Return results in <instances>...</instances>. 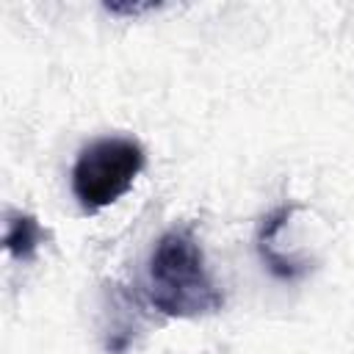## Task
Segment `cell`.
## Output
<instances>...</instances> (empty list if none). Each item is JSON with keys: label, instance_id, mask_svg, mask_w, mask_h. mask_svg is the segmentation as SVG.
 Here are the masks:
<instances>
[{"label": "cell", "instance_id": "6da1fadb", "mask_svg": "<svg viewBox=\"0 0 354 354\" xmlns=\"http://www.w3.org/2000/svg\"><path fill=\"white\" fill-rule=\"evenodd\" d=\"M147 296L169 318H199L224 307V293L213 282L191 230H169L158 238L147 263Z\"/></svg>", "mask_w": 354, "mask_h": 354}, {"label": "cell", "instance_id": "7a4b0ae2", "mask_svg": "<svg viewBox=\"0 0 354 354\" xmlns=\"http://www.w3.org/2000/svg\"><path fill=\"white\" fill-rule=\"evenodd\" d=\"M144 149L124 136L97 138L80 149L72 166V194L86 213H97L124 196L144 169Z\"/></svg>", "mask_w": 354, "mask_h": 354}, {"label": "cell", "instance_id": "3957f363", "mask_svg": "<svg viewBox=\"0 0 354 354\" xmlns=\"http://www.w3.org/2000/svg\"><path fill=\"white\" fill-rule=\"evenodd\" d=\"M293 213V205H279L277 210H271L266 218H263V224H260V230H257V252H260V257H263V263L268 266V271L277 277V279H299L304 271H307V266H301L299 260H290V257H282L279 252H277V246H274V235H277V230L288 221V216Z\"/></svg>", "mask_w": 354, "mask_h": 354}, {"label": "cell", "instance_id": "277c9868", "mask_svg": "<svg viewBox=\"0 0 354 354\" xmlns=\"http://www.w3.org/2000/svg\"><path fill=\"white\" fill-rule=\"evenodd\" d=\"M41 227L30 213H11L8 216V227H6V238L3 246L11 257L17 260H33L36 249L41 243Z\"/></svg>", "mask_w": 354, "mask_h": 354}]
</instances>
